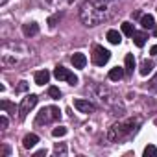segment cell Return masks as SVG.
Wrapping results in <instances>:
<instances>
[{"instance_id": "9c48e42d", "label": "cell", "mask_w": 157, "mask_h": 157, "mask_svg": "<svg viewBox=\"0 0 157 157\" xmlns=\"http://www.w3.org/2000/svg\"><path fill=\"white\" fill-rule=\"evenodd\" d=\"M72 65H74V68H85V65H87V57H85V54L76 52V54L72 56Z\"/></svg>"}, {"instance_id": "5bb4252c", "label": "cell", "mask_w": 157, "mask_h": 157, "mask_svg": "<svg viewBox=\"0 0 157 157\" xmlns=\"http://www.w3.org/2000/svg\"><path fill=\"white\" fill-rule=\"evenodd\" d=\"M37 142H39V137H37L35 133H30V135H26V137L22 139V146H24V148H28V150H30V148H33Z\"/></svg>"}, {"instance_id": "836d02e7", "label": "cell", "mask_w": 157, "mask_h": 157, "mask_svg": "<svg viewBox=\"0 0 157 157\" xmlns=\"http://www.w3.org/2000/svg\"><path fill=\"white\" fill-rule=\"evenodd\" d=\"M153 35L157 37V24H155V28H153Z\"/></svg>"}, {"instance_id": "7402d4cb", "label": "cell", "mask_w": 157, "mask_h": 157, "mask_svg": "<svg viewBox=\"0 0 157 157\" xmlns=\"http://www.w3.org/2000/svg\"><path fill=\"white\" fill-rule=\"evenodd\" d=\"M155 155H157V148L153 144H148L144 148V157H155Z\"/></svg>"}, {"instance_id": "ba28073f", "label": "cell", "mask_w": 157, "mask_h": 157, "mask_svg": "<svg viewBox=\"0 0 157 157\" xmlns=\"http://www.w3.org/2000/svg\"><path fill=\"white\" fill-rule=\"evenodd\" d=\"M74 107L80 111V113H85V115H89V113H94V111H96L94 104H91L89 100H82V98L74 100Z\"/></svg>"}, {"instance_id": "f1b7e54d", "label": "cell", "mask_w": 157, "mask_h": 157, "mask_svg": "<svg viewBox=\"0 0 157 157\" xmlns=\"http://www.w3.org/2000/svg\"><path fill=\"white\" fill-rule=\"evenodd\" d=\"M2 155H10V148H8V146L2 148Z\"/></svg>"}, {"instance_id": "6da1fadb", "label": "cell", "mask_w": 157, "mask_h": 157, "mask_svg": "<svg viewBox=\"0 0 157 157\" xmlns=\"http://www.w3.org/2000/svg\"><path fill=\"white\" fill-rule=\"evenodd\" d=\"M113 8L109 6L107 0H85L82 10H80V19L85 26L94 28L98 24H104L111 15Z\"/></svg>"}, {"instance_id": "f546056e", "label": "cell", "mask_w": 157, "mask_h": 157, "mask_svg": "<svg viewBox=\"0 0 157 157\" xmlns=\"http://www.w3.org/2000/svg\"><path fill=\"white\" fill-rule=\"evenodd\" d=\"M44 153H46V150H41V151L35 153V157H41V155H44Z\"/></svg>"}, {"instance_id": "277c9868", "label": "cell", "mask_w": 157, "mask_h": 157, "mask_svg": "<svg viewBox=\"0 0 157 157\" xmlns=\"http://www.w3.org/2000/svg\"><path fill=\"white\" fill-rule=\"evenodd\" d=\"M61 118V111L59 107H54V105H48V107H43L39 113H37V118H35V124L41 126V124H52L56 120Z\"/></svg>"}, {"instance_id": "d6986e66", "label": "cell", "mask_w": 157, "mask_h": 157, "mask_svg": "<svg viewBox=\"0 0 157 157\" xmlns=\"http://www.w3.org/2000/svg\"><path fill=\"white\" fill-rule=\"evenodd\" d=\"M59 2H61V0H39V4L43 8H48V10H56L59 6Z\"/></svg>"}, {"instance_id": "5b68a950", "label": "cell", "mask_w": 157, "mask_h": 157, "mask_svg": "<svg viewBox=\"0 0 157 157\" xmlns=\"http://www.w3.org/2000/svg\"><path fill=\"white\" fill-rule=\"evenodd\" d=\"M35 104H37V96H35V94H28V96H24L22 102H21V107H19V118L24 120L26 115L35 107Z\"/></svg>"}, {"instance_id": "603a6c76", "label": "cell", "mask_w": 157, "mask_h": 157, "mask_svg": "<svg viewBox=\"0 0 157 157\" xmlns=\"http://www.w3.org/2000/svg\"><path fill=\"white\" fill-rule=\"evenodd\" d=\"M122 32H124L126 35H133V33H135V28H133L131 22H122Z\"/></svg>"}, {"instance_id": "83f0119b", "label": "cell", "mask_w": 157, "mask_h": 157, "mask_svg": "<svg viewBox=\"0 0 157 157\" xmlns=\"http://www.w3.org/2000/svg\"><path fill=\"white\" fill-rule=\"evenodd\" d=\"M0 126H2V129H6L8 128V118L2 115V117H0Z\"/></svg>"}, {"instance_id": "8fae6325", "label": "cell", "mask_w": 157, "mask_h": 157, "mask_svg": "<svg viewBox=\"0 0 157 157\" xmlns=\"http://www.w3.org/2000/svg\"><path fill=\"white\" fill-rule=\"evenodd\" d=\"M124 72H126V70H124L122 67L111 68V70H109V80H111V82H120L122 78H124Z\"/></svg>"}, {"instance_id": "30bf717a", "label": "cell", "mask_w": 157, "mask_h": 157, "mask_svg": "<svg viewBox=\"0 0 157 157\" xmlns=\"http://www.w3.org/2000/svg\"><path fill=\"white\" fill-rule=\"evenodd\" d=\"M22 33H24L26 37L37 35V33H39V24H37V22H26V24L22 26Z\"/></svg>"}, {"instance_id": "e575fe53", "label": "cell", "mask_w": 157, "mask_h": 157, "mask_svg": "<svg viewBox=\"0 0 157 157\" xmlns=\"http://www.w3.org/2000/svg\"><path fill=\"white\" fill-rule=\"evenodd\" d=\"M72 2H76V0H68V4H72Z\"/></svg>"}, {"instance_id": "1f68e13d", "label": "cell", "mask_w": 157, "mask_h": 157, "mask_svg": "<svg viewBox=\"0 0 157 157\" xmlns=\"http://www.w3.org/2000/svg\"><path fill=\"white\" fill-rule=\"evenodd\" d=\"M150 52H151V54L155 56V54H157V46H151V50H150Z\"/></svg>"}, {"instance_id": "d4e9b609", "label": "cell", "mask_w": 157, "mask_h": 157, "mask_svg": "<svg viewBox=\"0 0 157 157\" xmlns=\"http://www.w3.org/2000/svg\"><path fill=\"white\" fill-rule=\"evenodd\" d=\"M0 107H2V109H8V111H11V113L15 115V105H11L8 100H2V102H0Z\"/></svg>"}, {"instance_id": "7c38bea8", "label": "cell", "mask_w": 157, "mask_h": 157, "mask_svg": "<svg viewBox=\"0 0 157 157\" xmlns=\"http://www.w3.org/2000/svg\"><path fill=\"white\" fill-rule=\"evenodd\" d=\"M48 80H50V72H48V70H39V72H35V83H37V85H44V83H48Z\"/></svg>"}, {"instance_id": "d590c367", "label": "cell", "mask_w": 157, "mask_h": 157, "mask_svg": "<svg viewBox=\"0 0 157 157\" xmlns=\"http://www.w3.org/2000/svg\"><path fill=\"white\" fill-rule=\"evenodd\" d=\"M155 124H157V120H155Z\"/></svg>"}, {"instance_id": "44dd1931", "label": "cell", "mask_w": 157, "mask_h": 157, "mask_svg": "<svg viewBox=\"0 0 157 157\" xmlns=\"http://www.w3.org/2000/svg\"><path fill=\"white\" fill-rule=\"evenodd\" d=\"M54 153H56V155H61V157L67 155V146H65L63 142H57L56 148H54Z\"/></svg>"}, {"instance_id": "e0dca14e", "label": "cell", "mask_w": 157, "mask_h": 157, "mask_svg": "<svg viewBox=\"0 0 157 157\" xmlns=\"http://www.w3.org/2000/svg\"><path fill=\"white\" fill-rule=\"evenodd\" d=\"M133 68H135V57H133V54H128L126 56V67H124V70L128 74H133Z\"/></svg>"}, {"instance_id": "484cf974", "label": "cell", "mask_w": 157, "mask_h": 157, "mask_svg": "<svg viewBox=\"0 0 157 157\" xmlns=\"http://www.w3.org/2000/svg\"><path fill=\"white\" fill-rule=\"evenodd\" d=\"M59 19H61V13H57V15L50 17V19H48V26H50V28H54V26H56V22H57Z\"/></svg>"}, {"instance_id": "d6a6232c", "label": "cell", "mask_w": 157, "mask_h": 157, "mask_svg": "<svg viewBox=\"0 0 157 157\" xmlns=\"http://www.w3.org/2000/svg\"><path fill=\"white\" fill-rule=\"evenodd\" d=\"M6 2H8V0H0V6H6Z\"/></svg>"}, {"instance_id": "4fadbf2b", "label": "cell", "mask_w": 157, "mask_h": 157, "mask_svg": "<svg viewBox=\"0 0 157 157\" xmlns=\"http://www.w3.org/2000/svg\"><path fill=\"white\" fill-rule=\"evenodd\" d=\"M140 26H142L144 30H153V28H155V19H153V15H142Z\"/></svg>"}, {"instance_id": "9a60e30c", "label": "cell", "mask_w": 157, "mask_h": 157, "mask_svg": "<svg viewBox=\"0 0 157 157\" xmlns=\"http://www.w3.org/2000/svg\"><path fill=\"white\" fill-rule=\"evenodd\" d=\"M107 41H109L111 44H120V43H122V35H120L117 30H109V32H107Z\"/></svg>"}, {"instance_id": "cb8c5ba5", "label": "cell", "mask_w": 157, "mask_h": 157, "mask_svg": "<svg viewBox=\"0 0 157 157\" xmlns=\"http://www.w3.org/2000/svg\"><path fill=\"white\" fill-rule=\"evenodd\" d=\"M52 135H54V137H63V135H67V128H63V126L54 128V129H52Z\"/></svg>"}, {"instance_id": "7a4b0ae2", "label": "cell", "mask_w": 157, "mask_h": 157, "mask_svg": "<svg viewBox=\"0 0 157 157\" xmlns=\"http://www.w3.org/2000/svg\"><path fill=\"white\" fill-rule=\"evenodd\" d=\"M140 126L139 118H126L115 126H111V129L107 131V140L109 142H120L124 139H128L129 135H133Z\"/></svg>"}, {"instance_id": "ffe728a7", "label": "cell", "mask_w": 157, "mask_h": 157, "mask_svg": "<svg viewBox=\"0 0 157 157\" xmlns=\"http://www.w3.org/2000/svg\"><path fill=\"white\" fill-rule=\"evenodd\" d=\"M48 96L54 98V100H59V98H61V91H59L57 87L52 85V87H48Z\"/></svg>"}, {"instance_id": "52a82bcc", "label": "cell", "mask_w": 157, "mask_h": 157, "mask_svg": "<svg viewBox=\"0 0 157 157\" xmlns=\"http://www.w3.org/2000/svg\"><path fill=\"white\" fill-rule=\"evenodd\" d=\"M109 57H111V52L109 50H105L104 46H94V50H93V63L94 65L104 67L109 61Z\"/></svg>"}, {"instance_id": "4dcf8cb0", "label": "cell", "mask_w": 157, "mask_h": 157, "mask_svg": "<svg viewBox=\"0 0 157 157\" xmlns=\"http://www.w3.org/2000/svg\"><path fill=\"white\" fill-rule=\"evenodd\" d=\"M19 89H21V91H24V89H26V82H21V87H19Z\"/></svg>"}, {"instance_id": "3957f363", "label": "cell", "mask_w": 157, "mask_h": 157, "mask_svg": "<svg viewBox=\"0 0 157 157\" xmlns=\"http://www.w3.org/2000/svg\"><path fill=\"white\" fill-rule=\"evenodd\" d=\"M93 91H94V94H96V98L100 100L102 105H105V107H109V109L122 107V105H120V98H118L117 93L111 91L109 87H105V85H94Z\"/></svg>"}, {"instance_id": "2e32d148", "label": "cell", "mask_w": 157, "mask_h": 157, "mask_svg": "<svg viewBox=\"0 0 157 157\" xmlns=\"http://www.w3.org/2000/svg\"><path fill=\"white\" fill-rule=\"evenodd\" d=\"M131 37H133V41H135V44H137L139 48L144 46V43H146V39H148V35H146L144 32H135Z\"/></svg>"}, {"instance_id": "ac0fdd59", "label": "cell", "mask_w": 157, "mask_h": 157, "mask_svg": "<svg viewBox=\"0 0 157 157\" xmlns=\"http://www.w3.org/2000/svg\"><path fill=\"white\" fill-rule=\"evenodd\" d=\"M151 68H153V61L144 59V61H142V65H140V74H142V76H148V74L151 72Z\"/></svg>"}, {"instance_id": "4316f807", "label": "cell", "mask_w": 157, "mask_h": 157, "mask_svg": "<svg viewBox=\"0 0 157 157\" xmlns=\"http://www.w3.org/2000/svg\"><path fill=\"white\" fill-rule=\"evenodd\" d=\"M150 91L151 93H157V74L151 78V82H150Z\"/></svg>"}, {"instance_id": "8992f818", "label": "cell", "mask_w": 157, "mask_h": 157, "mask_svg": "<svg viewBox=\"0 0 157 157\" xmlns=\"http://www.w3.org/2000/svg\"><path fill=\"white\" fill-rule=\"evenodd\" d=\"M54 76L57 78L59 82H68L70 85H78V76L74 72H70L68 68H65V67H56Z\"/></svg>"}]
</instances>
